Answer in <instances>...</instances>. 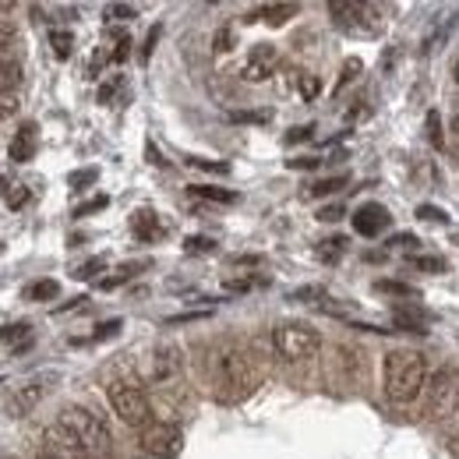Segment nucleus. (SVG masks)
<instances>
[{
  "label": "nucleus",
  "mask_w": 459,
  "mask_h": 459,
  "mask_svg": "<svg viewBox=\"0 0 459 459\" xmlns=\"http://www.w3.org/2000/svg\"><path fill=\"white\" fill-rule=\"evenodd\" d=\"M36 459H46V456H36Z\"/></svg>",
  "instance_id": "obj_51"
},
{
  "label": "nucleus",
  "mask_w": 459,
  "mask_h": 459,
  "mask_svg": "<svg viewBox=\"0 0 459 459\" xmlns=\"http://www.w3.org/2000/svg\"><path fill=\"white\" fill-rule=\"evenodd\" d=\"M18 86H21V64L0 53V89H4V92H18Z\"/></svg>",
  "instance_id": "obj_18"
},
{
  "label": "nucleus",
  "mask_w": 459,
  "mask_h": 459,
  "mask_svg": "<svg viewBox=\"0 0 459 459\" xmlns=\"http://www.w3.org/2000/svg\"><path fill=\"white\" fill-rule=\"evenodd\" d=\"M184 251L187 255H212L216 251V241L212 237H187L184 241Z\"/></svg>",
  "instance_id": "obj_23"
},
{
  "label": "nucleus",
  "mask_w": 459,
  "mask_h": 459,
  "mask_svg": "<svg viewBox=\"0 0 459 459\" xmlns=\"http://www.w3.org/2000/svg\"><path fill=\"white\" fill-rule=\"evenodd\" d=\"M322 160H315V156H300V160H286V167L290 170H315Z\"/></svg>",
  "instance_id": "obj_42"
},
{
  "label": "nucleus",
  "mask_w": 459,
  "mask_h": 459,
  "mask_svg": "<svg viewBox=\"0 0 459 459\" xmlns=\"http://www.w3.org/2000/svg\"><path fill=\"white\" fill-rule=\"evenodd\" d=\"M343 244H347L343 237H332V241H322V248H318V258H322V262H336V258L343 255Z\"/></svg>",
  "instance_id": "obj_24"
},
{
  "label": "nucleus",
  "mask_w": 459,
  "mask_h": 459,
  "mask_svg": "<svg viewBox=\"0 0 459 459\" xmlns=\"http://www.w3.org/2000/svg\"><path fill=\"white\" fill-rule=\"evenodd\" d=\"M449 145H453V152L459 160V113H453V120H449Z\"/></svg>",
  "instance_id": "obj_48"
},
{
  "label": "nucleus",
  "mask_w": 459,
  "mask_h": 459,
  "mask_svg": "<svg viewBox=\"0 0 459 459\" xmlns=\"http://www.w3.org/2000/svg\"><path fill=\"white\" fill-rule=\"evenodd\" d=\"M50 46H53V57H57V61H68V57L75 53V36H71L68 29H53V32H50Z\"/></svg>",
  "instance_id": "obj_21"
},
{
  "label": "nucleus",
  "mask_w": 459,
  "mask_h": 459,
  "mask_svg": "<svg viewBox=\"0 0 459 459\" xmlns=\"http://www.w3.org/2000/svg\"><path fill=\"white\" fill-rule=\"evenodd\" d=\"M191 194H194V198H205V201H219V205H234V201H237V191L209 187V184H191Z\"/></svg>",
  "instance_id": "obj_17"
},
{
  "label": "nucleus",
  "mask_w": 459,
  "mask_h": 459,
  "mask_svg": "<svg viewBox=\"0 0 459 459\" xmlns=\"http://www.w3.org/2000/svg\"><path fill=\"white\" fill-rule=\"evenodd\" d=\"M318 92H322V82H318L315 75H300V95H304V99H315Z\"/></svg>",
  "instance_id": "obj_34"
},
{
  "label": "nucleus",
  "mask_w": 459,
  "mask_h": 459,
  "mask_svg": "<svg viewBox=\"0 0 459 459\" xmlns=\"http://www.w3.org/2000/svg\"><path fill=\"white\" fill-rule=\"evenodd\" d=\"M307 297H322V290L318 286H304V290H293L290 293V300H307Z\"/></svg>",
  "instance_id": "obj_49"
},
{
  "label": "nucleus",
  "mask_w": 459,
  "mask_h": 459,
  "mask_svg": "<svg viewBox=\"0 0 459 459\" xmlns=\"http://www.w3.org/2000/svg\"><path fill=\"white\" fill-rule=\"evenodd\" d=\"M371 7H365V4H343V0H332L329 4V14L340 21V25H357L361 21V14H367Z\"/></svg>",
  "instance_id": "obj_16"
},
{
  "label": "nucleus",
  "mask_w": 459,
  "mask_h": 459,
  "mask_svg": "<svg viewBox=\"0 0 459 459\" xmlns=\"http://www.w3.org/2000/svg\"><path fill=\"white\" fill-rule=\"evenodd\" d=\"M57 293H61L57 279H39V283H29V286L21 290V297H25V300H53Z\"/></svg>",
  "instance_id": "obj_20"
},
{
  "label": "nucleus",
  "mask_w": 459,
  "mask_h": 459,
  "mask_svg": "<svg viewBox=\"0 0 459 459\" xmlns=\"http://www.w3.org/2000/svg\"><path fill=\"white\" fill-rule=\"evenodd\" d=\"M297 11H300L297 4H266L255 18H262V21H269V25H283V21H290Z\"/></svg>",
  "instance_id": "obj_19"
},
{
  "label": "nucleus",
  "mask_w": 459,
  "mask_h": 459,
  "mask_svg": "<svg viewBox=\"0 0 459 459\" xmlns=\"http://www.w3.org/2000/svg\"><path fill=\"white\" fill-rule=\"evenodd\" d=\"M209 385H212V396L219 403H241L251 396L255 389V371H251V361L241 347L234 343H223L209 354Z\"/></svg>",
  "instance_id": "obj_1"
},
{
  "label": "nucleus",
  "mask_w": 459,
  "mask_h": 459,
  "mask_svg": "<svg viewBox=\"0 0 459 459\" xmlns=\"http://www.w3.org/2000/svg\"><path fill=\"white\" fill-rule=\"evenodd\" d=\"M428 378L431 374L421 350H392L381 361V389L396 406H410L414 399H421L428 389Z\"/></svg>",
  "instance_id": "obj_2"
},
{
  "label": "nucleus",
  "mask_w": 459,
  "mask_h": 459,
  "mask_svg": "<svg viewBox=\"0 0 459 459\" xmlns=\"http://www.w3.org/2000/svg\"><path fill=\"white\" fill-rule=\"evenodd\" d=\"M117 332H120V318H110V322H102V325L95 329L92 340H110V336H117Z\"/></svg>",
  "instance_id": "obj_38"
},
{
  "label": "nucleus",
  "mask_w": 459,
  "mask_h": 459,
  "mask_svg": "<svg viewBox=\"0 0 459 459\" xmlns=\"http://www.w3.org/2000/svg\"><path fill=\"white\" fill-rule=\"evenodd\" d=\"M273 347L283 361L300 365V361H311L322 350V332L307 322H283V325H275Z\"/></svg>",
  "instance_id": "obj_5"
},
{
  "label": "nucleus",
  "mask_w": 459,
  "mask_h": 459,
  "mask_svg": "<svg viewBox=\"0 0 459 459\" xmlns=\"http://www.w3.org/2000/svg\"><path fill=\"white\" fill-rule=\"evenodd\" d=\"M21 106V95L18 92H4L0 89V117H14Z\"/></svg>",
  "instance_id": "obj_27"
},
{
  "label": "nucleus",
  "mask_w": 459,
  "mask_h": 459,
  "mask_svg": "<svg viewBox=\"0 0 459 459\" xmlns=\"http://www.w3.org/2000/svg\"><path fill=\"white\" fill-rule=\"evenodd\" d=\"M191 167H198V170H212V174H230V167H226V163H209V160H191Z\"/></svg>",
  "instance_id": "obj_44"
},
{
  "label": "nucleus",
  "mask_w": 459,
  "mask_h": 459,
  "mask_svg": "<svg viewBox=\"0 0 459 459\" xmlns=\"http://www.w3.org/2000/svg\"><path fill=\"white\" fill-rule=\"evenodd\" d=\"M181 371H184L181 347L163 343V347H156V350L149 354V367H145V374H149V381H152V385H170L174 378H181Z\"/></svg>",
  "instance_id": "obj_9"
},
{
  "label": "nucleus",
  "mask_w": 459,
  "mask_h": 459,
  "mask_svg": "<svg viewBox=\"0 0 459 459\" xmlns=\"http://www.w3.org/2000/svg\"><path fill=\"white\" fill-rule=\"evenodd\" d=\"M57 421L78 439V446L86 449V456H102V453H110L113 435H110L106 421H102L99 414H92L89 406H64Z\"/></svg>",
  "instance_id": "obj_3"
},
{
  "label": "nucleus",
  "mask_w": 459,
  "mask_h": 459,
  "mask_svg": "<svg viewBox=\"0 0 459 459\" xmlns=\"http://www.w3.org/2000/svg\"><path fill=\"white\" fill-rule=\"evenodd\" d=\"M95 177H99V170H78V174H71V187H86V184H95Z\"/></svg>",
  "instance_id": "obj_40"
},
{
  "label": "nucleus",
  "mask_w": 459,
  "mask_h": 459,
  "mask_svg": "<svg viewBox=\"0 0 459 459\" xmlns=\"http://www.w3.org/2000/svg\"><path fill=\"white\" fill-rule=\"evenodd\" d=\"M11 43H14V25H11V21H0V53H4Z\"/></svg>",
  "instance_id": "obj_45"
},
{
  "label": "nucleus",
  "mask_w": 459,
  "mask_h": 459,
  "mask_svg": "<svg viewBox=\"0 0 459 459\" xmlns=\"http://www.w3.org/2000/svg\"><path fill=\"white\" fill-rule=\"evenodd\" d=\"M127 53H131V39H127V36H117V50H113L110 57L120 64V61H127Z\"/></svg>",
  "instance_id": "obj_41"
},
{
  "label": "nucleus",
  "mask_w": 459,
  "mask_h": 459,
  "mask_svg": "<svg viewBox=\"0 0 459 459\" xmlns=\"http://www.w3.org/2000/svg\"><path fill=\"white\" fill-rule=\"evenodd\" d=\"M311 131H315L311 124H307V127H293V131L286 135V145H297V142H307V138H311Z\"/></svg>",
  "instance_id": "obj_43"
},
{
  "label": "nucleus",
  "mask_w": 459,
  "mask_h": 459,
  "mask_svg": "<svg viewBox=\"0 0 459 459\" xmlns=\"http://www.w3.org/2000/svg\"><path fill=\"white\" fill-rule=\"evenodd\" d=\"M424 396H428V410H431L435 417H442V421L453 417L459 410V367L456 365L439 367V371L428 378Z\"/></svg>",
  "instance_id": "obj_6"
},
{
  "label": "nucleus",
  "mask_w": 459,
  "mask_h": 459,
  "mask_svg": "<svg viewBox=\"0 0 459 459\" xmlns=\"http://www.w3.org/2000/svg\"><path fill=\"white\" fill-rule=\"evenodd\" d=\"M102 269H106V262H102V258H92V262H86V266H78V279H95V275L102 273Z\"/></svg>",
  "instance_id": "obj_35"
},
{
  "label": "nucleus",
  "mask_w": 459,
  "mask_h": 459,
  "mask_svg": "<svg viewBox=\"0 0 459 459\" xmlns=\"http://www.w3.org/2000/svg\"><path fill=\"white\" fill-rule=\"evenodd\" d=\"M36 149H39V131H36V124H21V127L14 131V138H11V145H7V156H11L14 163H29V160H36Z\"/></svg>",
  "instance_id": "obj_13"
},
{
  "label": "nucleus",
  "mask_w": 459,
  "mask_h": 459,
  "mask_svg": "<svg viewBox=\"0 0 459 459\" xmlns=\"http://www.w3.org/2000/svg\"><path fill=\"white\" fill-rule=\"evenodd\" d=\"M234 124H266L269 120V110H258V113H230Z\"/></svg>",
  "instance_id": "obj_32"
},
{
  "label": "nucleus",
  "mask_w": 459,
  "mask_h": 459,
  "mask_svg": "<svg viewBox=\"0 0 459 459\" xmlns=\"http://www.w3.org/2000/svg\"><path fill=\"white\" fill-rule=\"evenodd\" d=\"M389 223H392V216H389V209L378 205V201H367V205H361V209L354 212V230H357L361 237H378V234H385Z\"/></svg>",
  "instance_id": "obj_12"
},
{
  "label": "nucleus",
  "mask_w": 459,
  "mask_h": 459,
  "mask_svg": "<svg viewBox=\"0 0 459 459\" xmlns=\"http://www.w3.org/2000/svg\"><path fill=\"white\" fill-rule=\"evenodd\" d=\"M0 251H4V244H0Z\"/></svg>",
  "instance_id": "obj_52"
},
{
  "label": "nucleus",
  "mask_w": 459,
  "mask_h": 459,
  "mask_svg": "<svg viewBox=\"0 0 459 459\" xmlns=\"http://www.w3.org/2000/svg\"><path fill=\"white\" fill-rule=\"evenodd\" d=\"M106 399H110V406H113V414H117L120 424L138 428V431H145V428L152 424V403H149V396L142 392V385L117 378V381H110Z\"/></svg>",
  "instance_id": "obj_4"
},
{
  "label": "nucleus",
  "mask_w": 459,
  "mask_h": 459,
  "mask_svg": "<svg viewBox=\"0 0 459 459\" xmlns=\"http://www.w3.org/2000/svg\"><path fill=\"white\" fill-rule=\"evenodd\" d=\"M135 269H138V266H124V269H117V275H110V279H99V286H102V290H113V286L127 283V279L135 275Z\"/></svg>",
  "instance_id": "obj_30"
},
{
  "label": "nucleus",
  "mask_w": 459,
  "mask_h": 459,
  "mask_svg": "<svg viewBox=\"0 0 459 459\" xmlns=\"http://www.w3.org/2000/svg\"><path fill=\"white\" fill-rule=\"evenodd\" d=\"M106 14H110L113 21H127V18H135L138 11H135L131 4H110V7H106Z\"/></svg>",
  "instance_id": "obj_31"
},
{
  "label": "nucleus",
  "mask_w": 459,
  "mask_h": 459,
  "mask_svg": "<svg viewBox=\"0 0 459 459\" xmlns=\"http://www.w3.org/2000/svg\"><path fill=\"white\" fill-rule=\"evenodd\" d=\"M198 318H209V311H187V315H174V318H167V325H181V322H198Z\"/></svg>",
  "instance_id": "obj_46"
},
{
  "label": "nucleus",
  "mask_w": 459,
  "mask_h": 459,
  "mask_svg": "<svg viewBox=\"0 0 459 459\" xmlns=\"http://www.w3.org/2000/svg\"><path fill=\"white\" fill-rule=\"evenodd\" d=\"M25 201H29V187H25V184H18V187L7 191V205H11V209H21Z\"/></svg>",
  "instance_id": "obj_36"
},
{
  "label": "nucleus",
  "mask_w": 459,
  "mask_h": 459,
  "mask_svg": "<svg viewBox=\"0 0 459 459\" xmlns=\"http://www.w3.org/2000/svg\"><path fill=\"white\" fill-rule=\"evenodd\" d=\"M417 216H421V219H428V223H449V216H446L442 209H435V205H421V209H417Z\"/></svg>",
  "instance_id": "obj_37"
},
{
  "label": "nucleus",
  "mask_w": 459,
  "mask_h": 459,
  "mask_svg": "<svg viewBox=\"0 0 459 459\" xmlns=\"http://www.w3.org/2000/svg\"><path fill=\"white\" fill-rule=\"evenodd\" d=\"M275 64H279V53H275L273 43H258V46H251V53L244 57L241 78H244V82H251V86H258V82L273 78Z\"/></svg>",
  "instance_id": "obj_11"
},
{
  "label": "nucleus",
  "mask_w": 459,
  "mask_h": 459,
  "mask_svg": "<svg viewBox=\"0 0 459 459\" xmlns=\"http://www.w3.org/2000/svg\"><path fill=\"white\" fill-rule=\"evenodd\" d=\"M428 138H431V145H435V149H442V127H439V110H431V113H428Z\"/></svg>",
  "instance_id": "obj_33"
},
{
  "label": "nucleus",
  "mask_w": 459,
  "mask_h": 459,
  "mask_svg": "<svg viewBox=\"0 0 459 459\" xmlns=\"http://www.w3.org/2000/svg\"><path fill=\"white\" fill-rule=\"evenodd\" d=\"M61 381V374L57 371H39V374H29L21 385H14V392H11V399H7V414L11 417H29L46 396H50V389Z\"/></svg>",
  "instance_id": "obj_7"
},
{
  "label": "nucleus",
  "mask_w": 459,
  "mask_h": 459,
  "mask_svg": "<svg viewBox=\"0 0 459 459\" xmlns=\"http://www.w3.org/2000/svg\"><path fill=\"white\" fill-rule=\"evenodd\" d=\"M357 75H361V61H347V64H343V71H340V82H336V92L347 89V86H350V82H354Z\"/></svg>",
  "instance_id": "obj_28"
},
{
  "label": "nucleus",
  "mask_w": 459,
  "mask_h": 459,
  "mask_svg": "<svg viewBox=\"0 0 459 459\" xmlns=\"http://www.w3.org/2000/svg\"><path fill=\"white\" fill-rule=\"evenodd\" d=\"M347 181H350L347 174H340V177H325V181L311 184V187H307V194H311V198H329V194L343 191V187H347Z\"/></svg>",
  "instance_id": "obj_22"
},
{
  "label": "nucleus",
  "mask_w": 459,
  "mask_h": 459,
  "mask_svg": "<svg viewBox=\"0 0 459 459\" xmlns=\"http://www.w3.org/2000/svg\"><path fill=\"white\" fill-rule=\"evenodd\" d=\"M32 340V325L29 322H14V325H4L0 329V343L11 347V350H25Z\"/></svg>",
  "instance_id": "obj_15"
},
{
  "label": "nucleus",
  "mask_w": 459,
  "mask_h": 459,
  "mask_svg": "<svg viewBox=\"0 0 459 459\" xmlns=\"http://www.w3.org/2000/svg\"><path fill=\"white\" fill-rule=\"evenodd\" d=\"M212 43H216V50H230V46H234V32H230V29H219Z\"/></svg>",
  "instance_id": "obj_47"
},
{
  "label": "nucleus",
  "mask_w": 459,
  "mask_h": 459,
  "mask_svg": "<svg viewBox=\"0 0 459 459\" xmlns=\"http://www.w3.org/2000/svg\"><path fill=\"white\" fill-rule=\"evenodd\" d=\"M142 453L152 459H177L181 456V446H184V431L177 424H167V421H160V424H149L145 431H142Z\"/></svg>",
  "instance_id": "obj_8"
},
{
  "label": "nucleus",
  "mask_w": 459,
  "mask_h": 459,
  "mask_svg": "<svg viewBox=\"0 0 459 459\" xmlns=\"http://www.w3.org/2000/svg\"><path fill=\"white\" fill-rule=\"evenodd\" d=\"M453 82L459 86V57H456V64H453Z\"/></svg>",
  "instance_id": "obj_50"
},
{
  "label": "nucleus",
  "mask_w": 459,
  "mask_h": 459,
  "mask_svg": "<svg viewBox=\"0 0 459 459\" xmlns=\"http://www.w3.org/2000/svg\"><path fill=\"white\" fill-rule=\"evenodd\" d=\"M374 290H378V293H392V297H414V290H410L406 283H396V279H378Z\"/></svg>",
  "instance_id": "obj_25"
},
{
  "label": "nucleus",
  "mask_w": 459,
  "mask_h": 459,
  "mask_svg": "<svg viewBox=\"0 0 459 459\" xmlns=\"http://www.w3.org/2000/svg\"><path fill=\"white\" fill-rule=\"evenodd\" d=\"M410 266L421 269V273H446V262L442 258H421V255H414Z\"/></svg>",
  "instance_id": "obj_29"
},
{
  "label": "nucleus",
  "mask_w": 459,
  "mask_h": 459,
  "mask_svg": "<svg viewBox=\"0 0 459 459\" xmlns=\"http://www.w3.org/2000/svg\"><path fill=\"white\" fill-rule=\"evenodd\" d=\"M43 456L46 459H89L86 449L78 446V439L61 424L53 421L46 431H43Z\"/></svg>",
  "instance_id": "obj_10"
},
{
  "label": "nucleus",
  "mask_w": 459,
  "mask_h": 459,
  "mask_svg": "<svg viewBox=\"0 0 459 459\" xmlns=\"http://www.w3.org/2000/svg\"><path fill=\"white\" fill-rule=\"evenodd\" d=\"M131 234H135L142 244H149V241H156V237L163 234V223H160V216H156L152 209H138V212L131 216Z\"/></svg>",
  "instance_id": "obj_14"
},
{
  "label": "nucleus",
  "mask_w": 459,
  "mask_h": 459,
  "mask_svg": "<svg viewBox=\"0 0 459 459\" xmlns=\"http://www.w3.org/2000/svg\"><path fill=\"white\" fill-rule=\"evenodd\" d=\"M318 219H322V223H336V219H343V205H322V209H318Z\"/></svg>",
  "instance_id": "obj_39"
},
{
  "label": "nucleus",
  "mask_w": 459,
  "mask_h": 459,
  "mask_svg": "<svg viewBox=\"0 0 459 459\" xmlns=\"http://www.w3.org/2000/svg\"><path fill=\"white\" fill-rule=\"evenodd\" d=\"M106 205H110V198H106V194H95L92 201H86V205H78V209H75V219H86V216H92V212H102Z\"/></svg>",
  "instance_id": "obj_26"
}]
</instances>
